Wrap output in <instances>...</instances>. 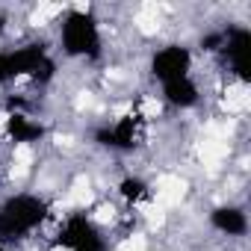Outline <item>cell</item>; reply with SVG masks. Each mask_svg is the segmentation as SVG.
<instances>
[{
	"label": "cell",
	"instance_id": "cell-1",
	"mask_svg": "<svg viewBox=\"0 0 251 251\" xmlns=\"http://www.w3.org/2000/svg\"><path fill=\"white\" fill-rule=\"evenodd\" d=\"M50 219V201L39 192H12L0 201V242L9 248L30 239Z\"/></svg>",
	"mask_w": 251,
	"mask_h": 251
},
{
	"label": "cell",
	"instance_id": "cell-2",
	"mask_svg": "<svg viewBox=\"0 0 251 251\" xmlns=\"http://www.w3.org/2000/svg\"><path fill=\"white\" fill-rule=\"evenodd\" d=\"M56 42L68 59L98 62L103 56V33H100V21L95 18L92 9H80V6L65 9V15L59 18Z\"/></svg>",
	"mask_w": 251,
	"mask_h": 251
},
{
	"label": "cell",
	"instance_id": "cell-3",
	"mask_svg": "<svg viewBox=\"0 0 251 251\" xmlns=\"http://www.w3.org/2000/svg\"><path fill=\"white\" fill-rule=\"evenodd\" d=\"M53 77H56V59L48 50V45L30 42L0 50V86H12L18 80L48 86Z\"/></svg>",
	"mask_w": 251,
	"mask_h": 251
},
{
	"label": "cell",
	"instance_id": "cell-4",
	"mask_svg": "<svg viewBox=\"0 0 251 251\" xmlns=\"http://www.w3.org/2000/svg\"><path fill=\"white\" fill-rule=\"evenodd\" d=\"M53 245L62 251H109V239L103 227L89 213H68L59 225Z\"/></svg>",
	"mask_w": 251,
	"mask_h": 251
},
{
	"label": "cell",
	"instance_id": "cell-5",
	"mask_svg": "<svg viewBox=\"0 0 251 251\" xmlns=\"http://www.w3.org/2000/svg\"><path fill=\"white\" fill-rule=\"evenodd\" d=\"M192 65H195V53L189 45L183 42H169L163 48H157L148 59V74L151 80H157L160 86L192 77Z\"/></svg>",
	"mask_w": 251,
	"mask_h": 251
},
{
	"label": "cell",
	"instance_id": "cell-6",
	"mask_svg": "<svg viewBox=\"0 0 251 251\" xmlns=\"http://www.w3.org/2000/svg\"><path fill=\"white\" fill-rule=\"evenodd\" d=\"M219 56H222L225 68L242 86L251 83V30L245 24H227V27H222Z\"/></svg>",
	"mask_w": 251,
	"mask_h": 251
},
{
	"label": "cell",
	"instance_id": "cell-7",
	"mask_svg": "<svg viewBox=\"0 0 251 251\" xmlns=\"http://www.w3.org/2000/svg\"><path fill=\"white\" fill-rule=\"evenodd\" d=\"M139 127H142L139 115H121L112 124H103V127L95 130V142L106 151L127 154L139 145Z\"/></svg>",
	"mask_w": 251,
	"mask_h": 251
},
{
	"label": "cell",
	"instance_id": "cell-8",
	"mask_svg": "<svg viewBox=\"0 0 251 251\" xmlns=\"http://www.w3.org/2000/svg\"><path fill=\"white\" fill-rule=\"evenodd\" d=\"M207 222H210V227H213L216 233H222V236H227V239H242V236L248 233V227H251L248 213H245V207H239V204H216V207L207 213Z\"/></svg>",
	"mask_w": 251,
	"mask_h": 251
},
{
	"label": "cell",
	"instance_id": "cell-9",
	"mask_svg": "<svg viewBox=\"0 0 251 251\" xmlns=\"http://www.w3.org/2000/svg\"><path fill=\"white\" fill-rule=\"evenodd\" d=\"M3 133L15 145H36V142L45 139L48 130H45L42 121H36V118H30L24 112H9L6 115V124H3Z\"/></svg>",
	"mask_w": 251,
	"mask_h": 251
},
{
	"label": "cell",
	"instance_id": "cell-10",
	"mask_svg": "<svg viewBox=\"0 0 251 251\" xmlns=\"http://www.w3.org/2000/svg\"><path fill=\"white\" fill-rule=\"evenodd\" d=\"M160 92H163V100L172 109H177V112L195 109L201 103V86L195 83V77H183V80L166 83V86H160Z\"/></svg>",
	"mask_w": 251,
	"mask_h": 251
},
{
	"label": "cell",
	"instance_id": "cell-11",
	"mask_svg": "<svg viewBox=\"0 0 251 251\" xmlns=\"http://www.w3.org/2000/svg\"><path fill=\"white\" fill-rule=\"evenodd\" d=\"M118 195L127 201V204H142V201H148L151 198V186H148V180L145 177H139V175H127V177H121V183H118Z\"/></svg>",
	"mask_w": 251,
	"mask_h": 251
},
{
	"label": "cell",
	"instance_id": "cell-12",
	"mask_svg": "<svg viewBox=\"0 0 251 251\" xmlns=\"http://www.w3.org/2000/svg\"><path fill=\"white\" fill-rule=\"evenodd\" d=\"M9 30V18H6V12H0V36H3Z\"/></svg>",
	"mask_w": 251,
	"mask_h": 251
},
{
	"label": "cell",
	"instance_id": "cell-13",
	"mask_svg": "<svg viewBox=\"0 0 251 251\" xmlns=\"http://www.w3.org/2000/svg\"><path fill=\"white\" fill-rule=\"evenodd\" d=\"M0 251H12V248H9V245H6V242H0Z\"/></svg>",
	"mask_w": 251,
	"mask_h": 251
}]
</instances>
